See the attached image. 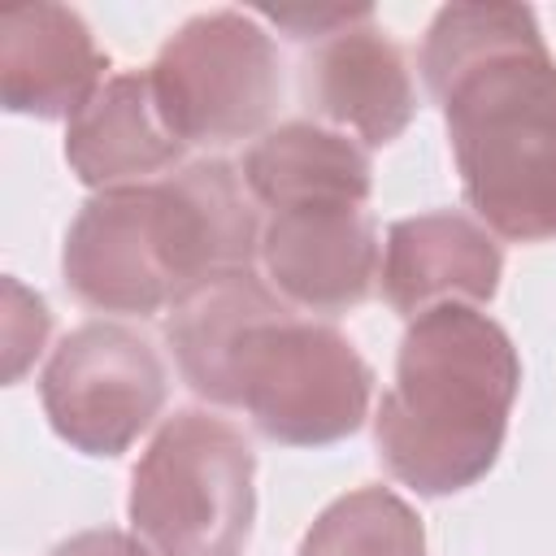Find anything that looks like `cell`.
<instances>
[{
  "label": "cell",
  "mask_w": 556,
  "mask_h": 556,
  "mask_svg": "<svg viewBox=\"0 0 556 556\" xmlns=\"http://www.w3.org/2000/svg\"><path fill=\"white\" fill-rule=\"evenodd\" d=\"M165 339L182 382L287 447L348 439L369 413V365L326 321L300 317L265 278L230 269L169 304Z\"/></svg>",
  "instance_id": "7a4b0ae2"
},
{
  "label": "cell",
  "mask_w": 556,
  "mask_h": 556,
  "mask_svg": "<svg viewBox=\"0 0 556 556\" xmlns=\"http://www.w3.org/2000/svg\"><path fill=\"white\" fill-rule=\"evenodd\" d=\"M104 56L65 4L0 9V96L9 113L74 117L104 87Z\"/></svg>",
  "instance_id": "8fae6325"
},
{
  "label": "cell",
  "mask_w": 556,
  "mask_h": 556,
  "mask_svg": "<svg viewBox=\"0 0 556 556\" xmlns=\"http://www.w3.org/2000/svg\"><path fill=\"white\" fill-rule=\"evenodd\" d=\"M48 339V308L39 295H30L22 282H4V361H9V382L22 378V369L39 356Z\"/></svg>",
  "instance_id": "9a60e30c"
},
{
  "label": "cell",
  "mask_w": 556,
  "mask_h": 556,
  "mask_svg": "<svg viewBox=\"0 0 556 556\" xmlns=\"http://www.w3.org/2000/svg\"><path fill=\"white\" fill-rule=\"evenodd\" d=\"M252 447L226 417L174 413L130 478V526L152 556H235L252 530Z\"/></svg>",
  "instance_id": "5b68a950"
},
{
  "label": "cell",
  "mask_w": 556,
  "mask_h": 556,
  "mask_svg": "<svg viewBox=\"0 0 556 556\" xmlns=\"http://www.w3.org/2000/svg\"><path fill=\"white\" fill-rule=\"evenodd\" d=\"M500 269L504 256L495 235L478 217L439 208L404 217L387 230L378 282L387 304L413 321L447 304H486L500 287Z\"/></svg>",
  "instance_id": "30bf717a"
},
{
  "label": "cell",
  "mask_w": 556,
  "mask_h": 556,
  "mask_svg": "<svg viewBox=\"0 0 556 556\" xmlns=\"http://www.w3.org/2000/svg\"><path fill=\"white\" fill-rule=\"evenodd\" d=\"M300 556H426V534L395 491L361 486L313 521Z\"/></svg>",
  "instance_id": "5bb4252c"
},
{
  "label": "cell",
  "mask_w": 556,
  "mask_h": 556,
  "mask_svg": "<svg viewBox=\"0 0 556 556\" xmlns=\"http://www.w3.org/2000/svg\"><path fill=\"white\" fill-rule=\"evenodd\" d=\"M148 83L182 148L252 139L282 96L278 48L269 30L239 9L200 13L178 26L156 52Z\"/></svg>",
  "instance_id": "8992f818"
},
{
  "label": "cell",
  "mask_w": 556,
  "mask_h": 556,
  "mask_svg": "<svg viewBox=\"0 0 556 556\" xmlns=\"http://www.w3.org/2000/svg\"><path fill=\"white\" fill-rule=\"evenodd\" d=\"M517 382V348L486 313L447 304L413 317L374 417L391 478L421 495L473 486L500 456Z\"/></svg>",
  "instance_id": "277c9868"
},
{
  "label": "cell",
  "mask_w": 556,
  "mask_h": 556,
  "mask_svg": "<svg viewBox=\"0 0 556 556\" xmlns=\"http://www.w3.org/2000/svg\"><path fill=\"white\" fill-rule=\"evenodd\" d=\"M261 213L243 169L191 161L156 182L96 191L61 252L70 291L100 313H156L213 274L261 256Z\"/></svg>",
  "instance_id": "3957f363"
},
{
  "label": "cell",
  "mask_w": 556,
  "mask_h": 556,
  "mask_svg": "<svg viewBox=\"0 0 556 556\" xmlns=\"http://www.w3.org/2000/svg\"><path fill=\"white\" fill-rule=\"evenodd\" d=\"M300 96L321 122L369 148L400 139L417 109L404 52L374 26V9L365 4L313 43L300 65Z\"/></svg>",
  "instance_id": "9c48e42d"
},
{
  "label": "cell",
  "mask_w": 556,
  "mask_h": 556,
  "mask_svg": "<svg viewBox=\"0 0 556 556\" xmlns=\"http://www.w3.org/2000/svg\"><path fill=\"white\" fill-rule=\"evenodd\" d=\"M243 182L269 213L304 204H365L374 187L369 152L330 126L287 122L243 156Z\"/></svg>",
  "instance_id": "4fadbf2b"
},
{
  "label": "cell",
  "mask_w": 556,
  "mask_h": 556,
  "mask_svg": "<svg viewBox=\"0 0 556 556\" xmlns=\"http://www.w3.org/2000/svg\"><path fill=\"white\" fill-rule=\"evenodd\" d=\"M261 265L269 287L304 313H348L378 278V235L365 204L278 208L261 226Z\"/></svg>",
  "instance_id": "ba28073f"
},
{
  "label": "cell",
  "mask_w": 556,
  "mask_h": 556,
  "mask_svg": "<svg viewBox=\"0 0 556 556\" xmlns=\"http://www.w3.org/2000/svg\"><path fill=\"white\" fill-rule=\"evenodd\" d=\"M165 361L117 321H87L43 365L39 400L52 430L87 456H122L165 404Z\"/></svg>",
  "instance_id": "52a82bcc"
},
{
  "label": "cell",
  "mask_w": 556,
  "mask_h": 556,
  "mask_svg": "<svg viewBox=\"0 0 556 556\" xmlns=\"http://www.w3.org/2000/svg\"><path fill=\"white\" fill-rule=\"evenodd\" d=\"M469 208L491 235L556 239V61L521 4H447L421 43Z\"/></svg>",
  "instance_id": "6da1fadb"
},
{
  "label": "cell",
  "mask_w": 556,
  "mask_h": 556,
  "mask_svg": "<svg viewBox=\"0 0 556 556\" xmlns=\"http://www.w3.org/2000/svg\"><path fill=\"white\" fill-rule=\"evenodd\" d=\"M52 556H152V552L143 547V539H130L122 530H83L65 539Z\"/></svg>",
  "instance_id": "2e32d148"
},
{
  "label": "cell",
  "mask_w": 556,
  "mask_h": 556,
  "mask_svg": "<svg viewBox=\"0 0 556 556\" xmlns=\"http://www.w3.org/2000/svg\"><path fill=\"white\" fill-rule=\"evenodd\" d=\"M182 143L165 126L148 70L143 74H113L104 87L70 117L65 161L87 187H135L165 178L178 165Z\"/></svg>",
  "instance_id": "7c38bea8"
}]
</instances>
